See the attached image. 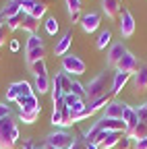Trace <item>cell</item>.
Here are the masks:
<instances>
[{"label": "cell", "instance_id": "obj_43", "mask_svg": "<svg viewBox=\"0 0 147 149\" xmlns=\"http://www.w3.org/2000/svg\"><path fill=\"white\" fill-rule=\"evenodd\" d=\"M6 116H10V108L6 104H0V120L6 118Z\"/></svg>", "mask_w": 147, "mask_h": 149}, {"label": "cell", "instance_id": "obj_18", "mask_svg": "<svg viewBox=\"0 0 147 149\" xmlns=\"http://www.w3.org/2000/svg\"><path fill=\"white\" fill-rule=\"evenodd\" d=\"M17 104L21 106V112H33V110H40V106H38V97H35V93L33 95H29V97H17Z\"/></svg>", "mask_w": 147, "mask_h": 149}, {"label": "cell", "instance_id": "obj_38", "mask_svg": "<svg viewBox=\"0 0 147 149\" xmlns=\"http://www.w3.org/2000/svg\"><path fill=\"white\" fill-rule=\"evenodd\" d=\"M19 87H21V95H23V97L33 95V87H31L27 81H19Z\"/></svg>", "mask_w": 147, "mask_h": 149}, {"label": "cell", "instance_id": "obj_30", "mask_svg": "<svg viewBox=\"0 0 147 149\" xmlns=\"http://www.w3.org/2000/svg\"><path fill=\"white\" fill-rule=\"evenodd\" d=\"M70 93H75V95L81 97L83 102L87 100V91H85V87H83L79 81H72V85H70Z\"/></svg>", "mask_w": 147, "mask_h": 149}, {"label": "cell", "instance_id": "obj_51", "mask_svg": "<svg viewBox=\"0 0 147 149\" xmlns=\"http://www.w3.org/2000/svg\"><path fill=\"white\" fill-rule=\"evenodd\" d=\"M46 149H54V147H50V145H46Z\"/></svg>", "mask_w": 147, "mask_h": 149}, {"label": "cell", "instance_id": "obj_48", "mask_svg": "<svg viewBox=\"0 0 147 149\" xmlns=\"http://www.w3.org/2000/svg\"><path fill=\"white\" fill-rule=\"evenodd\" d=\"M85 149H100V147H98L95 143H87V145H85Z\"/></svg>", "mask_w": 147, "mask_h": 149}, {"label": "cell", "instance_id": "obj_19", "mask_svg": "<svg viewBox=\"0 0 147 149\" xmlns=\"http://www.w3.org/2000/svg\"><path fill=\"white\" fill-rule=\"evenodd\" d=\"M21 29H23V31H27L29 35L38 33V29H40V19H35V17L27 15V17L23 19V25H21Z\"/></svg>", "mask_w": 147, "mask_h": 149}, {"label": "cell", "instance_id": "obj_35", "mask_svg": "<svg viewBox=\"0 0 147 149\" xmlns=\"http://www.w3.org/2000/svg\"><path fill=\"white\" fill-rule=\"evenodd\" d=\"M46 31L50 33V35H56V31H58V23H56V19H46Z\"/></svg>", "mask_w": 147, "mask_h": 149}, {"label": "cell", "instance_id": "obj_39", "mask_svg": "<svg viewBox=\"0 0 147 149\" xmlns=\"http://www.w3.org/2000/svg\"><path fill=\"white\" fill-rule=\"evenodd\" d=\"M135 110H137V118H139V122L147 124V104H143V106H139V108H135Z\"/></svg>", "mask_w": 147, "mask_h": 149}, {"label": "cell", "instance_id": "obj_20", "mask_svg": "<svg viewBox=\"0 0 147 149\" xmlns=\"http://www.w3.org/2000/svg\"><path fill=\"white\" fill-rule=\"evenodd\" d=\"M27 56H25V60H27V64H33V62H38V60H44V56H46V48L44 46H40V48H33V50H29V52H25Z\"/></svg>", "mask_w": 147, "mask_h": 149}, {"label": "cell", "instance_id": "obj_16", "mask_svg": "<svg viewBox=\"0 0 147 149\" xmlns=\"http://www.w3.org/2000/svg\"><path fill=\"white\" fill-rule=\"evenodd\" d=\"M70 42H72V31H66L60 40H58L56 48H54V54H56V56H66V52L70 48Z\"/></svg>", "mask_w": 147, "mask_h": 149}, {"label": "cell", "instance_id": "obj_23", "mask_svg": "<svg viewBox=\"0 0 147 149\" xmlns=\"http://www.w3.org/2000/svg\"><path fill=\"white\" fill-rule=\"evenodd\" d=\"M27 15H23V13H19L17 17H10V19H6L4 21V27L8 29V31H17V29H21V25H23V19H25Z\"/></svg>", "mask_w": 147, "mask_h": 149}, {"label": "cell", "instance_id": "obj_25", "mask_svg": "<svg viewBox=\"0 0 147 149\" xmlns=\"http://www.w3.org/2000/svg\"><path fill=\"white\" fill-rule=\"evenodd\" d=\"M56 79H58V83H60V87H62V91H64V95H66V93H70V85H72L70 74H66L64 70H60V72H56Z\"/></svg>", "mask_w": 147, "mask_h": 149}, {"label": "cell", "instance_id": "obj_47", "mask_svg": "<svg viewBox=\"0 0 147 149\" xmlns=\"http://www.w3.org/2000/svg\"><path fill=\"white\" fill-rule=\"evenodd\" d=\"M23 149H33V143H31V141H25V143H23Z\"/></svg>", "mask_w": 147, "mask_h": 149}, {"label": "cell", "instance_id": "obj_9", "mask_svg": "<svg viewBox=\"0 0 147 149\" xmlns=\"http://www.w3.org/2000/svg\"><path fill=\"white\" fill-rule=\"evenodd\" d=\"M100 25H102V17L98 13H89V15L81 17V27H83L85 33H93Z\"/></svg>", "mask_w": 147, "mask_h": 149}, {"label": "cell", "instance_id": "obj_22", "mask_svg": "<svg viewBox=\"0 0 147 149\" xmlns=\"http://www.w3.org/2000/svg\"><path fill=\"white\" fill-rule=\"evenodd\" d=\"M19 13H21V6H19V2L10 0V2H8V4L2 8V13H0V15H2V19L6 21V19H10V17H17Z\"/></svg>", "mask_w": 147, "mask_h": 149}, {"label": "cell", "instance_id": "obj_41", "mask_svg": "<svg viewBox=\"0 0 147 149\" xmlns=\"http://www.w3.org/2000/svg\"><path fill=\"white\" fill-rule=\"evenodd\" d=\"M128 147H131V137L124 133V135H122V139L118 141V149H128Z\"/></svg>", "mask_w": 147, "mask_h": 149}, {"label": "cell", "instance_id": "obj_6", "mask_svg": "<svg viewBox=\"0 0 147 149\" xmlns=\"http://www.w3.org/2000/svg\"><path fill=\"white\" fill-rule=\"evenodd\" d=\"M120 33L122 37H131L135 33V19L131 15V10L122 6V13H120Z\"/></svg>", "mask_w": 147, "mask_h": 149}, {"label": "cell", "instance_id": "obj_8", "mask_svg": "<svg viewBox=\"0 0 147 149\" xmlns=\"http://www.w3.org/2000/svg\"><path fill=\"white\" fill-rule=\"evenodd\" d=\"M0 137H10L13 141H19V128H17V122L10 116L0 120Z\"/></svg>", "mask_w": 147, "mask_h": 149}, {"label": "cell", "instance_id": "obj_5", "mask_svg": "<svg viewBox=\"0 0 147 149\" xmlns=\"http://www.w3.org/2000/svg\"><path fill=\"white\" fill-rule=\"evenodd\" d=\"M122 135L124 133H108V130H102V133L98 135V139H95V145L100 149H110V147L118 145V141L122 139Z\"/></svg>", "mask_w": 147, "mask_h": 149}, {"label": "cell", "instance_id": "obj_13", "mask_svg": "<svg viewBox=\"0 0 147 149\" xmlns=\"http://www.w3.org/2000/svg\"><path fill=\"white\" fill-rule=\"evenodd\" d=\"M133 77V74L131 72H116L114 74V81H112V91H110V93H112V95H118V93L122 91V87L128 83V79H131Z\"/></svg>", "mask_w": 147, "mask_h": 149}, {"label": "cell", "instance_id": "obj_15", "mask_svg": "<svg viewBox=\"0 0 147 149\" xmlns=\"http://www.w3.org/2000/svg\"><path fill=\"white\" fill-rule=\"evenodd\" d=\"M124 108H126V104H122V102H110V104L106 106L104 118H122Z\"/></svg>", "mask_w": 147, "mask_h": 149}, {"label": "cell", "instance_id": "obj_49", "mask_svg": "<svg viewBox=\"0 0 147 149\" xmlns=\"http://www.w3.org/2000/svg\"><path fill=\"white\" fill-rule=\"evenodd\" d=\"M4 27V19H2V15H0V29Z\"/></svg>", "mask_w": 147, "mask_h": 149}, {"label": "cell", "instance_id": "obj_36", "mask_svg": "<svg viewBox=\"0 0 147 149\" xmlns=\"http://www.w3.org/2000/svg\"><path fill=\"white\" fill-rule=\"evenodd\" d=\"M0 149H17V141L10 137H0Z\"/></svg>", "mask_w": 147, "mask_h": 149}, {"label": "cell", "instance_id": "obj_50", "mask_svg": "<svg viewBox=\"0 0 147 149\" xmlns=\"http://www.w3.org/2000/svg\"><path fill=\"white\" fill-rule=\"evenodd\" d=\"M70 149H83V147H81V145H79V143H75V145H72V147H70Z\"/></svg>", "mask_w": 147, "mask_h": 149}, {"label": "cell", "instance_id": "obj_11", "mask_svg": "<svg viewBox=\"0 0 147 149\" xmlns=\"http://www.w3.org/2000/svg\"><path fill=\"white\" fill-rule=\"evenodd\" d=\"M133 83H135V91L137 93L147 91V66L145 64H141L139 70L133 74Z\"/></svg>", "mask_w": 147, "mask_h": 149}, {"label": "cell", "instance_id": "obj_26", "mask_svg": "<svg viewBox=\"0 0 147 149\" xmlns=\"http://www.w3.org/2000/svg\"><path fill=\"white\" fill-rule=\"evenodd\" d=\"M110 42H112V31H110V29H106V31H102V33H100L98 42H95V46H98L100 50H104L106 46H110Z\"/></svg>", "mask_w": 147, "mask_h": 149}, {"label": "cell", "instance_id": "obj_27", "mask_svg": "<svg viewBox=\"0 0 147 149\" xmlns=\"http://www.w3.org/2000/svg\"><path fill=\"white\" fill-rule=\"evenodd\" d=\"M29 68H31V72L35 74V77H46V74H48V68H46L44 60H38V62L29 64Z\"/></svg>", "mask_w": 147, "mask_h": 149}, {"label": "cell", "instance_id": "obj_2", "mask_svg": "<svg viewBox=\"0 0 147 149\" xmlns=\"http://www.w3.org/2000/svg\"><path fill=\"white\" fill-rule=\"evenodd\" d=\"M75 143L77 141L72 139L68 133H64V130H56V133L48 135V139H46V145H50L54 149H70Z\"/></svg>", "mask_w": 147, "mask_h": 149}, {"label": "cell", "instance_id": "obj_32", "mask_svg": "<svg viewBox=\"0 0 147 149\" xmlns=\"http://www.w3.org/2000/svg\"><path fill=\"white\" fill-rule=\"evenodd\" d=\"M15 2H19V6H21V13H23V15H31L33 6L38 4L35 0H15Z\"/></svg>", "mask_w": 147, "mask_h": 149}, {"label": "cell", "instance_id": "obj_40", "mask_svg": "<svg viewBox=\"0 0 147 149\" xmlns=\"http://www.w3.org/2000/svg\"><path fill=\"white\" fill-rule=\"evenodd\" d=\"M52 124L54 126H62V112H52Z\"/></svg>", "mask_w": 147, "mask_h": 149}, {"label": "cell", "instance_id": "obj_45", "mask_svg": "<svg viewBox=\"0 0 147 149\" xmlns=\"http://www.w3.org/2000/svg\"><path fill=\"white\" fill-rule=\"evenodd\" d=\"M135 149H147V139H143V141H137Z\"/></svg>", "mask_w": 147, "mask_h": 149}, {"label": "cell", "instance_id": "obj_3", "mask_svg": "<svg viewBox=\"0 0 147 149\" xmlns=\"http://www.w3.org/2000/svg\"><path fill=\"white\" fill-rule=\"evenodd\" d=\"M62 70L66 74H83L85 72V62L79 58V56L68 54V56L62 58Z\"/></svg>", "mask_w": 147, "mask_h": 149}, {"label": "cell", "instance_id": "obj_1", "mask_svg": "<svg viewBox=\"0 0 147 149\" xmlns=\"http://www.w3.org/2000/svg\"><path fill=\"white\" fill-rule=\"evenodd\" d=\"M106 87H108V77H106V74H98L95 79H91L89 85H87V89H85L89 102H93V100L106 95Z\"/></svg>", "mask_w": 147, "mask_h": 149}, {"label": "cell", "instance_id": "obj_37", "mask_svg": "<svg viewBox=\"0 0 147 149\" xmlns=\"http://www.w3.org/2000/svg\"><path fill=\"white\" fill-rule=\"evenodd\" d=\"M79 102H83V100H81V97H77L75 93H66V95H64V104H66V108H68V110L75 106V104H79Z\"/></svg>", "mask_w": 147, "mask_h": 149}, {"label": "cell", "instance_id": "obj_14", "mask_svg": "<svg viewBox=\"0 0 147 149\" xmlns=\"http://www.w3.org/2000/svg\"><path fill=\"white\" fill-rule=\"evenodd\" d=\"M122 120H124V124H126V135H128V133H131V130L139 124L137 110H135V108H131V106H126V108H124V114H122Z\"/></svg>", "mask_w": 147, "mask_h": 149}, {"label": "cell", "instance_id": "obj_29", "mask_svg": "<svg viewBox=\"0 0 147 149\" xmlns=\"http://www.w3.org/2000/svg\"><path fill=\"white\" fill-rule=\"evenodd\" d=\"M38 116H40V110H33V112H21V114H19V118H21L23 124H33L35 120H38Z\"/></svg>", "mask_w": 147, "mask_h": 149}, {"label": "cell", "instance_id": "obj_24", "mask_svg": "<svg viewBox=\"0 0 147 149\" xmlns=\"http://www.w3.org/2000/svg\"><path fill=\"white\" fill-rule=\"evenodd\" d=\"M128 137L135 139V141H143V139H147V124L139 122V124L131 130V133H128Z\"/></svg>", "mask_w": 147, "mask_h": 149}, {"label": "cell", "instance_id": "obj_33", "mask_svg": "<svg viewBox=\"0 0 147 149\" xmlns=\"http://www.w3.org/2000/svg\"><path fill=\"white\" fill-rule=\"evenodd\" d=\"M100 133H102V128H100L98 124H93V126H91L87 133H85V141H87V143H95V139H98Z\"/></svg>", "mask_w": 147, "mask_h": 149}, {"label": "cell", "instance_id": "obj_21", "mask_svg": "<svg viewBox=\"0 0 147 149\" xmlns=\"http://www.w3.org/2000/svg\"><path fill=\"white\" fill-rule=\"evenodd\" d=\"M33 89L38 91V93H48V91H52V81L48 79V74H46V77H35Z\"/></svg>", "mask_w": 147, "mask_h": 149}, {"label": "cell", "instance_id": "obj_31", "mask_svg": "<svg viewBox=\"0 0 147 149\" xmlns=\"http://www.w3.org/2000/svg\"><path fill=\"white\" fill-rule=\"evenodd\" d=\"M40 46H44V44H42V37H38V33H33V35L27 37L25 52H29V50H33V48H40Z\"/></svg>", "mask_w": 147, "mask_h": 149}, {"label": "cell", "instance_id": "obj_17", "mask_svg": "<svg viewBox=\"0 0 147 149\" xmlns=\"http://www.w3.org/2000/svg\"><path fill=\"white\" fill-rule=\"evenodd\" d=\"M110 102H112V93H106V95H102V97H98V100H93V102H89V104H87V112H89V114H95L98 110L106 108Z\"/></svg>", "mask_w": 147, "mask_h": 149}, {"label": "cell", "instance_id": "obj_44", "mask_svg": "<svg viewBox=\"0 0 147 149\" xmlns=\"http://www.w3.org/2000/svg\"><path fill=\"white\" fill-rule=\"evenodd\" d=\"M6 31H8L6 27H2V29H0V46H2V44L6 42Z\"/></svg>", "mask_w": 147, "mask_h": 149}, {"label": "cell", "instance_id": "obj_7", "mask_svg": "<svg viewBox=\"0 0 147 149\" xmlns=\"http://www.w3.org/2000/svg\"><path fill=\"white\" fill-rule=\"evenodd\" d=\"M139 60H137V56L135 54H131V52H126L124 56H122V60L116 64V68L120 70V72H131V74H135L137 70H139Z\"/></svg>", "mask_w": 147, "mask_h": 149}, {"label": "cell", "instance_id": "obj_10", "mask_svg": "<svg viewBox=\"0 0 147 149\" xmlns=\"http://www.w3.org/2000/svg\"><path fill=\"white\" fill-rule=\"evenodd\" d=\"M102 8H104L106 17L118 19L120 13H122V2H120V0H102Z\"/></svg>", "mask_w": 147, "mask_h": 149}, {"label": "cell", "instance_id": "obj_4", "mask_svg": "<svg viewBox=\"0 0 147 149\" xmlns=\"http://www.w3.org/2000/svg\"><path fill=\"white\" fill-rule=\"evenodd\" d=\"M95 124L108 133H126V124L122 118H100Z\"/></svg>", "mask_w": 147, "mask_h": 149}, {"label": "cell", "instance_id": "obj_28", "mask_svg": "<svg viewBox=\"0 0 147 149\" xmlns=\"http://www.w3.org/2000/svg\"><path fill=\"white\" fill-rule=\"evenodd\" d=\"M17 97H21V87L19 83H13L6 89V102H17Z\"/></svg>", "mask_w": 147, "mask_h": 149}, {"label": "cell", "instance_id": "obj_34", "mask_svg": "<svg viewBox=\"0 0 147 149\" xmlns=\"http://www.w3.org/2000/svg\"><path fill=\"white\" fill-rule=\"evenodd\" d=\"M46 10H48V4L38 2V4L33 6V10H31V17H35V19H42V17L46 15Z\"/></svg>", "mask_w": 147, "mask_h": 149}, {"label": "cell", "instance_id": "obj_12", "mask_svg": "<svg viewBox=\"0 0 147 149\" xmlns=\"http://www.w3.org/2000/svg\"><path fill=\"white\" fill-rule=\"evenodd\" d=\"M126 52H128V50L124 48V44H114L112 48H110V52H108V64L116 68V64L122 60V56H124Z\"/></svg>", "mask_w": 147, "mask_h": 149}, {"label": "cell", "instance_id": "obj_46", "mask_svg": "<svg viewBox=\"0 0 147 149\" xmlns=\"http://www.w3.org/2000/svg\"><path fill=\"white\" fill-rule=\"evenodd\" d=\"M10 50H13V52L19 50V42H10Z\"/></svg>", "mask_w": 147, "mask_h": 149}, {"label": "cell", "instance_id": "obj_42", "mask_svg": "<svg viewBox=\"0 0 147 149\" xmlns=\"http://www.w3.org/2000/svg\"><path fill=\"white\" fill-rule=\"evenodd\" d=\"M70 124H72V120H70V110L64 108V110H62V126H70Z\"/></svg>", "mask_w": 147, "mask_h": 149}]
</instances>
